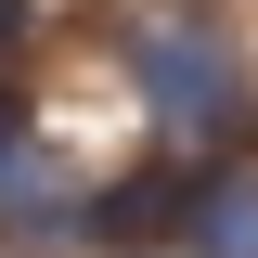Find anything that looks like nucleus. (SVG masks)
I'll return each instance as SVG.
<instances>
[{"mask_svg": "<svg viewBox=\"0 0 258 258\" xmlns=\"http://www.w3.org/2000/svg\"><path fill=\"white\" fill-rule=\"evenodd\" d=\"M129 91H142V116L168 129V142H245L258 129V78L245 52H232L220 26H194V13H155V26L129 39Z\"/></svg>", "mask_w": 258, "mask_h": 258, "instance_id": "f257e3e1", "label": "nucleus"}, {"mask_svg": "<svg viewBox=\"0 0 258 258\" xmlns=\"http://www.w3.org/2000/svg\"><path fill=\"white\" fill-rule=\"evenodd\" d=\"M194 181H207V168H181V155L129 168V181H103V194H91V245H116V258H155V245H181V220H194Z\"/></svg>", "mask_w": 258, "mask_h": 258, "instance_id": "f03ea898", "label": "nucleus"}, {"mask_svg": "<svg viewBox=\"0 0 258 258\" xmlns=\"http://www.w3.org/2000/svg\"><path fill=\"white\" fill-rule=\"evenodd\" d=\"M64 232H91V194L64 181V168L13 155L0 168V245H64Z\"/></svg>", "mask_w": 258, "mask_h": 258, "instance_id": "7ed1b4c3", "label": "nucleus"}, {"mask_svg": "<svg viewBox=\"0 0 258 258\" xmlns=\"http://www.w3.org/2000/svg\"><path fill=\"white\" fill-rule=\"evenodd\" d=\"M181 258H258V168H207V181H194Z\"/></svg>", "mask_w": 258, "mask_h": 258, "instance_id": "20e7f679", "label": "nucleus"}, {"mask_svg": "<svg viewBox=\"0 0 258 258\" xmlns=\"http://www.w3.org/2000/svg\"><path fill=\"white\" fill-rule=\"evenodd\" d=\"M26 155V91H13V78H0V168Z\"/></svg>", "mask_w": 258, "mask_h": 258, "instance_id": "39448f33", "label": "nucleus"}, {"mask_svg": "<svg viewBox=\"0 0 258 258\" xmlns=\"http://www.w3.org/2000/svg\"><path fill=\"white\" fill-rule=\"evenodd\" d=\"M155 258H181V245H155Z\"/></svg>", "mask_w": 258, "mask_h": 258, "instance_id": "423d86ee", "label": "nucleus"}]
</instances>
